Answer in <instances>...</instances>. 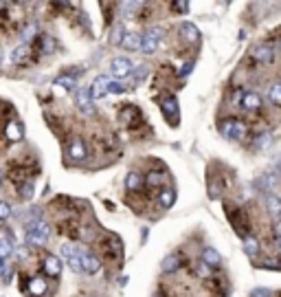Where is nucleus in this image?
Segmentation results:
<instances>
[{"label": "nucleus", "mask_w": 281, "mask_h": 297, "mask_svg": "<svg viewBox=\"0 0 281 297\" xmlns=\"http://www.w3.org/2000/svg\"><path fill=\"white\" fill-rule=\"evenodd\" d=\"M33 31H35V27L31 24V27H27V29H24V31H22V38H24V40H29V38H31V35H33Z\"/></svg>", "instance_id": "obj_42"}, {"label": "nucleus", "mask_w": 281, "mask_h": 297, "mask_svg": "<svg viewBox=\"0 0 281 297\" xmlns=\"http://www.w3.org/2000/svg\"><path fill=\"white\" fill-rule=\"evenodd\" d=\"M242 108L244 110H259L262 108V97H259L257 93H244Z\"/></svg>", "instance_id": "obj_21"}, {"label": "nucleus", "mask_w": 281, "mask_h": 297, "mask_svg": "<svg viewBox=\"0 0 281 297\" xmlns=\"http://www.w3.org/2000/svg\"><path fill=\"white\" fill-rule=\"evenodd\" d=\"M145 73H147L145 66H139V71H134L132 75H134V79H143V77H145Z\"/></svg>", "instance_id": "obj_41"}, {"label": "nucleus", "mask_w": 281, "mask_h": 297, "mask_svg": "<svg viewBox=\"0 0 281 297\" xmlns=\"http://www.w3.org/2000/svg\"><path fill=\"white\" fill-rule=\"evenodd\" d=\"M143 185H145V181L141 178V174H139V172H130V174H127V178H125V187L130 189V192H139Z\"/></svg>", "instance_id": "obj_23"}, {"label": "nucleus", "mask_w": 281, "mask_h": 297, "mask_svg": "<svg viewBox=\"0 0 281 297\" xmlns=\"http://www.w3.org/2000/svg\"><path fill=\"white\" fill-rule=\"evenodd\" d=\"M191 69H193V64H191V62H187V64H185V66H182V69H180V75H187V73H189V71H191Z\"/></svg>", "instance_id": "obj_44"}, {"label": "nucleus", "mask_w": 281, "mask_h": 297, "mask_svg": "<svg viewBox=\"0 0 281 297\" xmlns=\"http://www.w3.org/2000/svg\"><path fill=\"white\" fill-rule=\"evenodd\" d=\"M33 60V51L29 44H20V47L13 49V53H11V62L13 64H18V66H24V64H29Z\"/></svg>", "instance_id": "obj_10"}, {"label": "nucleus", "mask_w": 281, "mask_h": 297, "mask_svg": "<svg viewBox=\"0 0 281 297\" xmlns=\"http://www.w3.org/2000/svg\"><path fill=\"white\" fill-rule=\"evenodd\" d=\"M178 266H180V262H178V255H167V258L163 260V271H165V273H173Z\"/></svg>", "instance_id": "obj_29"}, {"label": "nucleus", "mask_w": 281, "mask_h": 297, "mask_svg": "<svg viewBox=\"0 0 281 297\" xmlns=\"http://www.w3.org/2000/svg\"><path fill=\"white\" fill-rule=\"evenodd\" d=\"M270 132H262V135H257V139H255V148L257 150H264V148H268L270 146Z\"/></svg>", "instance_id": "obj_32"}, {"label": "nucleus", "mask_w": 281, "mask_h": 297, "mask_svg": "<svg viewBox=\"0 0 281 297\" xmlns=\"http://www.w3.org/2000/svg\"><path fill=\"white\" fill-rule=\"evenodd\" d=\"M68 156L73 158V161H84L86 156H88V150H86V143L79 139V137H75V139L68 141Z\"/></svg>", "instance_id": "obj_8"}, {"label": "nucleus", "mask_w": 281, "mask_h": 297, "mask_svg": "<svg viewBox=\"0 0 281 297\" xmlns=\"http://www.w3.org/2000/svg\"><path fill=\"white\" fill-rule=\"evenodd\" d=\"M123 90H125V86H121L119 81H112L110 84V93H123Z\"/></svg>", "instance_id": "obj_40"}, {"label": "nucleus", "mask_w": 281, "mask_h": 297, "mask_svg": "<svg viewBox=\"0 0 281 297\" xmlns=\"http://www.w3.org/2000/svg\"><path fill=\"white\" fill-rule=\"evenodd\" d=\"M11 240H9V235L4 233L2 238H0V258H2V262H9V258H11Z\"/></svg>", "instance_id": "obj_26"}, {"label": "nucleus", "mask_w": 281, "mask_h": 297, "mask_svg": "<svg viewBox=\"0 0 281 297\" xmlns=\"http://www.w3.org/2000/svg\"><path fill=\"white\" fill-rule=\"evenodd\" d=\"M161 110H163V115H165V119L169 121V124H176L178 121V101H176V97H171V95L163 97L161 99Z\"/></svg>", "instance_id": "obj_6"}, {"label": "nucleus", "mask_w": 281, "mask_h": 297, "mask_svg": "<svg viewBox=\"0 0 281 297\" xmlns=\"http://www.w3.org/2000/svg\"><path fill=\"white\" fill-rule=\"evenodd\" d=\"M161 38H163V29H150L147 33H143V44H141V51L143 53H147V55H152L156 51L158 47V42H161Z\"/></svg>", "instance_id": "obj_5"}, {"label": "nucleus", "mask_w": 281, "mask_h": 297, "mask_svg": "<svg viewBox=\"0 0 281 297\" xmlns=\"http://www.w3.org/2000/svg\"><path fill=\"white\" fill-rule=\"evenodd\" d=\"M141 44H143V35H141V33H127L121 47H123V49H130V51H136V49L141 51Z\"/></svg>", "instance_id": "obj_24"}, {"label": "nucleus", "mask_w": 281, "mask_h": 297, "mask_svg": "<svg viewBox=\"0 0 281 297\" xmlns=\"http://www.w3.org/2000/svg\"><path fill=\"white\" fill-rule=\"evenodd\" d=\"M9 214H11V207H9V203H0V218L7 220Z\"/></svg>", "instance_id": "obj_39"}, {"label": "nucleus", "mask_w": 281, "mask_h": 297, "mask_svg": "<svg viewBox=\"0 0 281 297\" xmlns=\"http://www.w3.org/2000/svg\"><path fill=\"white\" fill-rule=\"evenodd\" d=\"M220 132H222L224 137H228V139H244L248 128L239 119H224L222 124H220Z\"/></svg>", "instance_id": "obj_2"}, {"label": "nucleus", "mask_w": 281, "mask_h": 297, "mask_svg": "<svg viewBox=\"0 0 281 297\" xmlns=\"http://www.w3.org/2000/svg\"><path fill=\"white\" fill-rule=\"evenodd\" d=\"M121 119L132 126L134 121H141V112H139V108H134V106H127V108L121 110Z\"/></svg>", "instance_id": "obj_25"}, {"label": "nucleus", "mask_w": 281, "mask_h": 297, "mask_svg": "<svg viewBox=\"0 0 281 297\" xmlns=\"http://www.w3.org/2000/svg\"><path fill=\"white\" fill-rule=\"evenodd\" d=\"M22 135H24V132H22V126H20L16 119L7 121V126H4V139L11 141V143H16V141L22 139Z\"/></svg>", "instance_id": "obj_16"}, {"label": "nucleus", "mask_w": 281, "mask_h": 297, "mask_svg": "<svg viewBox=\"0 0 281 297\" xmlns=\"http://www.w3.org/2000/svg\"><path fill=\"white\" fill-rule=\"evenodd\" d=\"M202 262L209 266V269H218L220 262H222V258H220V253L216 249H211V247H207L202 251Z\"/></svg>", "instance_id": "obj_19"}, {"label": "nucleus", "mask_w": 281, "mask_h": 297, "mask_svg": "<svg viewBox=\"0 0 281 297\" xmlns=\"http://www.w3.org/2000/svg\"><path fill=\"white\" fill-rule=\"evenodd\" d=\"M226 216L231 218V223L235 224V229H237L239 233H248V220H244V216H242V212H239V209H235V207L226 209Z\"/></svg>", "instance_id": "obj_15"}, {"label": "nucleus", "mask_w": 281, "mask_h": 297, "mask_svg": "<svg viewBox=\"0 0 281 297\" xmlns=\"http://www.w3.org/2000/svg\"><path fill=\"white\" fill-rule=\"evenodd\" d=\"M2 282H4V284L11 282V264H9V262H2Z\"/></svg>", "instance_id": "obj_38"}, {"label": "nucleus", "mask_w": 281, "mask_h": 297, "mask_svg": "<svg viewBox=\"0 0 281 297\" xmlns=\"http://www.w3.org/2000/svg\"><path fill=\"white\" fill-rule=\"evenodd\" d=\"M125 29L123 27H121V24H119V27H114V31H112V44H123V40H125Z\"/></svg>", "instance_id": "obj_33"}, {"label": "nucleus", "mask_w": 281, "mask_h": 297, "mask_svg": "<svg viewBox=\"0 0 281 297\" xmlns=\"http://www.w3.org/2000/svg\"><path fill=\"white\" fill-rule=\"evenodd\" d=\"M180 38L187 44H196L200 40V33H198V29L193 24H180Z\"/></svg>", "instance_id": "obj_20"}, {"label": "nucleus", "mask_w": 281, "mask_h": 297, "mask_svg": "<svg viewBox=\"0 0 281 297\" xmlns=\"http://www.w3.org/2000/svg\"><path fill=\"white\" fill-rule=\"evenodd\" d=\"M279 244H281V238H279Z\"/></svg>", "instance_id": "obj_46"}, {"label": "nucleus", "mask_w": 281, "mask_h": 297, "mask_svg": "<svg viewBox=\"0 0 281 297\" xmlns=\"http://www.w3.org/2000/svg\"><path fill=\"white\" fill-rule=\"evenodd\" d=\"M279 51H281V40H279Z\"/></svg>", "instance_id": "obj_45"}, {"label": "nucleus", "mask_w": 281, "mask_h": 297, "mask_svg": "<svg viewBox=\"0 0 281 297\" xmlns=\"http://www.w3.org/2000/svg\"><path fill=\"white\" fill-rule=\"evenodd\" d=\"M40 42H42V51H44V53H51L53 47H55L53 38H49V35H42V38H40Z\"/></svg>", "instance_id": "obj_36"}, {"label": "nucleus", "mask_w": 281, "mask_h": 297, "mask_svg": "<svg viewBox=\"0 0 281 297\" xmlns=\"http://www.w3.org/2000/svg\"><path fill=\"white\" fill-rule=\"evenodd\" d=\"M47 291H49L47 280H42V278H31L29 284L24 286V293L31 297H42V295H47Z\"/></svg>", "instance_id": "obj_11"}, {"label": "nucleus", "mask_w": 281, "mask_h": 297, "mask_svg": "<svg viewBox=\"0 0 281 297\" xmlns=\"http://www.w3.org/2000/svg\"><path fill=\"white\" fill-rule=\"evenodd\" d=\"M268 295H270V291H262V289L253 291V297H268Z\"/></svg>", "instance_id": "obj_43"}, {"label": "nucleus", "mask_w": 281, "mask_h": 297, "mask_svg": "<svg viewBox=\"0 0 281 297\" xmlns=\"http://www.w3.org/2000/svg\"><path fill=\"white\" fill-rule=\"evenodd\" d=\"M75 104L84 115H95V106H93V93L90 88H77L75 90Z\"/></svg>", "instance_id": "obj_3"}, {"label": "nucleus", "mask_w": 281, "mask_h": 297, "mask_svg": "<svg viewBox=\"0 0 281 297\" xmlns=\"http://www.w3.org/2000/svg\"><path fill=\"white\" fill-rule=\"evenodd\" d=\"M262 185H264L266 192L273 194V192H275V187H277V181H275L273 176H264V178H262Z\"/></svg>", "instance_id": "obj_35"}, {"label": "nucleus", "mask_w": 281, "mask_h": 297, "mask_svg": "<svg viewBox=\"0 0 281 297\" xmlns=\"http://www.w3.org/2000/svg\"><path fill=\"white\" fill-rule=\"evenodd\" d=\"M268 99L273 101L275 106H281V81L279 84H273L268 90Z\"/></svg>", "instance_id": "obj_31"}, {"label": "nucleus", "mask_w": 281, "mask_h": 297, "mask_svg": "<svg viewBox=\"0 0 281 297\" xmlns=\"http://www.w3.org/2000/svg\"><path fill=\"white\" fill-rule=\"evenodd\" d=\"M110 84L112 81L106 77V75H99L95 81H93V86H90V93H93V99H99V97H106L110 93Z\"/></svg>", "instance_id": "obj_12"}, {"label": "nucleus", "mask_w": 281, "mask_h": 297, "mask_svg": "<svg viewBox=\"0 0 281 297\" xmlns=\"http://www.w3.org/2000/svg\"><path fill=\"white\" fill-rule=\"evenodd\" d=\"M55 86H62L66 90H75L77 88V77H70V75H59L55 79Z\"/></svg>", "instance_id": "obj_27"}, {"label": "nucleus", "mask_w": 281, "mask_h": 297, "mask_svg": "<svg viewBox=\"0 0 281 297\" xmlns=\"http://www.w3.org/2000/svg\"><path fill=\"white\" fill-rule=\"evenodd\" d=\"M279 170H281V165H279Z\"/></svg>", "instance_id": "obj_47"}, {"label": "nucleus", "mask_w": 281, "mask_h": 297, "mask_svg": "<svg viewBox=\"0 0 281 297\" xmlns=\"http://www.w3.org/2000/svg\"><path fill=\"white\" fill-rule=\"evenodd\" d=\"M244 251H246V255L255 258V255L259 253V242L255 238H246V240H244Z\"/></svg>", "instance_id": "obj_30"}, {"label": "nucleus", "mask_w": 281, "mask_h": 297, "mask_svg": "<svg viewBox=\"0 0 281 297\" xmlns=\"http://www.w3.org/2000/svg\"><path fill=\"white\" fill-rule=\"evenodd\" d=\"M158 203H161L163 209H169L173 203H176V189L171 187H165L161 194H158Z\"/></svg>", "instance_id": "obj_22"}, {"label": "nucleus", "mask_w": 281, "mask_h": 297, "mask_svg": "<svg viewBox=\"0 0 281 297\" xmlns=\"http://www.w3.org/2000/svg\"><path fill=\"white\" fill-rule=\"evenodd\" d=\"M42 269L49 278H59V275H62V262H59V258H55V255H47V258H44Z\"/></svg>", "instance_id": "obj_13"}, {"label": "nucleus", "mask_w": 281, "mask_h": 297, "mask_svg": "<svg viewBox=\"0 0 281 297\" xmlns=\"http://www.w3.org/2000/svg\"><path fill=\"white\" fill-rule=\"evenodd\" d=\"M163 183V174L161 172H156V170H152V172H147V176H145V185L150 187V189H156L158 185Z\"/></svg>", "instance_id": "obj_28"}, {"label": "nucleus", "mask_w": 281, "mask_h": 297, "mask_svg": "<svg viewBox=\"0 0 281 297\" xmlns=\"http://www.w3.org/2000/svg\"><path fill=\"white\" fill-rule=\"evenodd\" d=\"M62 255L66 258V262L70 264V269L73 271H84V266H81V253L77 251V247L75 244H64L62 247Z\"/></svg>", "instance_id": "obj_7"}, {"label": "nucleus", "mask_w": 281, "mask_h": 297, "mask_svg": "<svg viewBox=\"0 0 281 297\" xmlns=\"http://www.w3.org/2000/svg\"><path fill=\"white\" fill-rule=\"evenodd\" d=\"M104 251H106V258H112V260H121L123 255V244L116 235H110L108 240L104 242Z\"/></svg>", "instance_id": "obj_9"}, {"label": "nucleus", "mask_w": 281, "mask_h": 297, "mask_svg": "<svg viewBox=\"0 0 281 297\" xmlns=\"http://www.w3.org/2000/svg\"><path fill=\"white\" fill-rule=\"evenodd\" d=\"M250 58H253L255 62H259V64H270L273 62V58H275V53H273V49L270 47H255L253 51H250Z\"/></svg>", "instance_id": "obj_17"}, {"label": "nucleus", "mask_w": 281, "mask_h": 297, "mask_svg": "<svg viewBox=\"0 0 281 297\" xmlns=\"http://www.w3.org/2000/svg\"><path fill=\"white\" fill-rule=\"evenodd\" d=\"M110 73L114 75V77H130V75L134 73V64L127 58H114L110 62Z\"/></svg>", "instance_id": "obj_4"}, {"label": "nucleus", "mask_w": 281, "mask_h": 297, "mask_svg": "<svg viewBox=\"0 0 281 297\" xmlns=\"http://www.w3.org/2000/svg\"><path fill=\"white\" fill-rule=\"evenodd\" d=\"M266 207L275 220H281V198L277 194H266Z\"/></svg>", "instance_id": "obj_18"}, {"label": "nucleus", "mask_w": 281, "mask_h": 297, "mask_svg": "<svg viewBox=\"0 0 281 297\" xmlns=\"http://www.w3.org/2000/svg\"><path fill=\"white\" fill-rule=\"evenodd\" d=\"M171 9H173V11H178V13H187L189 11V2H185V0H178V2L171 4Z\"/></svg>", "instance_id": "obj_37"}, {"label": "nucleus", "mask_w": 281, "mask_h": 297, "mask_svg": "<svg viewBox=\"0 0 281 297\" xmlns=\"http://www.w3.org/2000/svg\"><path fill=\"white\" fill-rule=\"evenodd\" d=\"M81 266H84L86 273L95 275V273H99V269H101V260L97 258L95 253H81Z\"/></svg>", "instance_id": "obj_14"}, {"label": "nucleus", "mask_w": 281, "mask_h": 297, "mask_svg": "<svg viewBox=\"0 0 281 297\" xmlns=\"http://www.w3.org/2000/svg\"><path fill=\"white\" fill-rule=\"evenodd\" d=\"M24 238H27L29 247H42V244L49 240V224L44 223V220H35V223L29 224Z\"/></svg>", "instance_id": "obj_1"}, {"label": "nucleus", "mask_w": 281, "mask_h": 297, "mask_svg": "<svg viewBox=\"0 0 281 297\" xmlns=\"http://www.w3.org/2000/svg\"><path fill=\"white\" fill-rule=\"evenodd\" d=\"M20 196L24 198V201H29V198L33 196V183L29 181V183H24L22 187H20Z\"/></svg>", "instance_id": "obj_34"}]
</instances>
